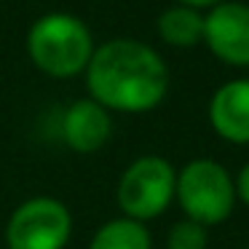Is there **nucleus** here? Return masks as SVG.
<instances>
[{
    "label": "nucleus",
    "instance_id": "nucleus-13",
    "mask_svg": "<svg viewBox=\"0 0 249 249\" xmlns=\"http://www.w3.org/2000/svg\"><path fill=\"white\" fill-rule=\"evenodd\" d=\"M179 6H190V8H214V6H220L222 0H177Z\"/></svg>",
    "mask_w": 249,
    "mask_h": 249
},
{
    "label": "nucleus",
    "instance_id": "nucleus-9",
    "mask_svg": "<svg viewBox=\"0 0 249 249\" xmlns=\"http://www.w3.org/2000/svg\"><path fill=\"white\" fill-rule=\"evenodd\" d=\"M158 35L163 43L190 49V46L204 43V14L190 6H172L158 17Z\"/></svg>",
    "mask_w": 249,
    "mask_h": 249
},
{
    "label": "nucleus",
    "instance_id": "nucleus-2",
    "mask_svg": "<svg viewBox=\"0 0 249 249\" xmlns=\"http://www.w3.org/2000/svg\"><path fill=\"white\" fill-rule=\"evenodd\" d=\"M27 51L33 65L51 78H75L86 72L94 40L86 22L65 11H51L30 27Z\"/></svg>",
    "mask_w": 249,
    "mask_h": 249
},
{
    "label": "nucleus",
    "instance_id": "nucleus-10",
    "mask_svg": "<svg viewBox=\"0 0 249 249\" xmlns=\"http://www.w3.org/2000/svg\"><path fill=\"white\" fill-rule=\"evenodd\" d=\"M150 233L142 222L129 220V217H118L110 220L94 233L91 247L89 249H150Z\"/></svg>",
    "mask_w": 249,
    "mask_h": 249
},
{
    "label": "nucleus",
    "instance_id": "nucleus-11",
    "mask_svg": "<svg viewBox=\"0 0 249 249\" xmlns=\"http://www.w3.org/2000/svg\"><path fill=\"white\" fill-rule=\"evenodd\" d=\"M209 244V233H206V225L193 220H182L169 231L166 238V249H206Z\"/></svg>",
    "mask_w": 249,
    "mask_h": 249
},
{
    "label": "nucleus",
    "instance_id": "nucleus-7",
    "mask_svg": "<svg viewBox=\"0 0 249 249\" xmlns=\"http://www.w3.org/2000/svg\"><path fill=\"white\" fill-rule=\"evenodd\" d=\"M110 131H113L110 110L102 107L97 99H78L65 110L62 137L75 153H97L110 140Z\"/></svg>",
    "mask_w": 249,
    "mask_h": 249
},
{
    "label": "nucleus",
    "instance_id": "nucleus-5",
    "mask_svg": "<svg viewBox=\"0 0 249 249\" xmlns=\"http://www.w3.org/2000/svg\"><path fill=\"white\" fill-rule=\"evenodd\" d=\"M70 233V209L59 198L38 196L14 209L6 225V244L8 249H65Z\"/></svg>",
    "mask_w": 249,
    "mask_h": 249
},
{
    "label": "nucleus",
    "instance_id": "nucleus-12",
    "mask_svg": "<svg viewBox=\"0 0 249 249\" xmlns=\"http://www.w3.org/2000/svg\"><path fill=\"white\" fill-rule=\"evenodd\" d=\"M236 198H241L244 204L249 206V163L238 172V177H236Z\"/></svg>",
    "mask_w": 249,
    "mask_h": 249
},
{
    "label": "nucleus",
    "instance_id": "nucleus-3",
    "mask_svg": "<svg viewBox=\"0 0 249 249\" xmlns=\"http://www.w3.org/2000/svg\"><path fill=\"white\" fill-rule=\"evenodd\" d=\"M174 198L179 201L185 217L201 225H220L236 206V182L222 163L212 158H196L177 174Z\"/></svg>",
    "mask_w": 249,
    "mask_h": 249
},
{
    "label": "nucleus",
    "instance_id": "nucleus-1",
    "mask_svg": "<svg viewBox=\"0 0 249 249\" xmlns=\"http://www.w3.org/2000/svg\"><path fill=\"white\" fill-rule=\"evenodd\" d=\"M91 99L118 113H147L169 91V67L156 49L142 40L115 38L94 49L86 67Z\"/></svg>",
    "mask_w": 249,
    "mask_h": 249
},
{
    "label": "nucleus",
    "instance_id": "nucleus-4",
    "mask_svg": "<svg viewBox=\"0 0 249 249\" xmlns=\"http://www.w3.org/2000/svg\"><path fill=\"white\" fill-rule=\"evenodd\" d=\"M177 172L161 156H142L124 172L118 182V206L129 220H156L172 204Z\"/></svg>",
    "mask_w": 249,
    "mask_h": 249
},
{
    "label": "nucleus",
    "instance_id": "nucleus-6",
    "mask_svg": "<svg viewBox=\"0 0 249 249\" xmlns=\"http://www.w3.org/2000/svg\"><path fill=\"white\" fill-rule=\"evenodd\" d=\"M204 43L220 62L231 67H249V6L228 3L204 14Z\"/></svg>",
    "mask_w": 249,
    "mask_h": 249
},
{
    "label": "nucleus",
    "instance_id": "nucleus-8",
    "mask_svg": "<svg viewBox=\"0 0 249 249\" xmlns=\"http://www.w3.org/2000/svg\"><path fill=\"white\" fill-rule=\"evenodd\" d=\"M209 124L222 140L249 145V78L217 89L209 102Z\"/></svg>",
    "mask_w": 249,
    "mask_h": 249
}]
</instances>
